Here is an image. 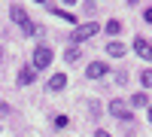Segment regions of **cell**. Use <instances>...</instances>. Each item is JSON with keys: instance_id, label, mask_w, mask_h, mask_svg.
<instances>
[{"instance_id": "1", "label": "cell", "mask_w": 152, "mask_h": 137, "mask_svg": "<svg viewBox=\"0 0 152 137\" xmlns=\"http://www.w3.org/2000/svg\"><path fill=\"white\" fill-rule=\"evenodd\" d=\"M49 64H52V49L49 46H37V52H34V73L40 67H49Z\"/></svg>"}, {"instance_id": "2", "label": "cell", "mask_w": 152, "mask_h": 137, "mask_svg": "<svg viewBox=\"0 0 152 137\" xmlns=\"http://www.w3.org/2000/svg\"><path fill=\"white\" fill-rule=\"evenodd\" d=\"M97 31H100V28H97L94 21H88V24H79V28L73 31V37H70V40H73V43H82V40H88V37H94Z\"/></svg>"}, {"instance_id": "3", "label": "cell", "mask_w": 152, "mask_h": 137, "mask_svg": "<svg viewBox=\"0 0 152 137\" xmlns=\"http://www.w3.org/2000/svg\"><path fill=\"white\" fill-rule=\"evenodd\" d=\"M12 18H15V24H21V28L28 31V34H34V24L28 21V12H24L21 6H12Z\"/></svg>"}, {"instance_id": "4", "label": "cell", "mask_w": 152, "mask_h": 137, "mask_svg": "<svg viewBox=\"0 0 152 137\" xmlns=\"http://www.w3.org/2000/svg\"><path fill=\"white\" fill-rule=\"evenodd\" d=\"M110 113L116 116V119H131V110L125 107V101H119V97H116V101L110 104Z\"/></svg>"}, {"instance_id": "5", "label": "cell", "mask_w": 152, "mask_h": 137, "mask_svg": "<svg viewBox=\"0 0 152 137\" xmlns=\"http://www.w3.org/2000/svg\"><path fill=\"white\" fill-rule=\"evenodd\" d=\"M107 70H110V67L104 64V61H94V64H88V70H85V73H88L91 79H100V76H107Z\"/></svg>"}, {"instance_id": "6", "label": "cell", "mask_w": 152, "mask_h": 137, "mask_svg": "<svg viewBox=\"0 0 152 137\" xmlns=\"http://www.w3.org/2000/svg\"><path fill=\"white\" fill-rule=\"evenodd\" d=\"M134 49H137V55H140V58H146V61L152 58V46L143 40V37H137V40H134Z\"/></svg>"}, {"instance_id": "7", "label": "cell", "mask_w": 152, "mask_h": 137, "mask_svg": "<svg viewBox=\"0 0 152 137\" xmlns=\"http://www.w3.org/2000/svg\"><path fill=\"white\" fill-rule=\"evenodd\" d=\"M64 85H67V76H64V73H55V76L49 79V85H46V89H49V92H61Z\"/></svg>"}, {"instance_id": "8", "label": "cell", "mask_w": 152, "mask_h": 137, "mask_svg": "<svg viewBox=\"0 0 152 137\" xmlns=\"http://www.w3.org/2000/svg\"><path fill=\"white\" fill-rule=\"evenodd\" d=\"M43 6H46V9H52L55 15H58V18H64V21H76V15H73V12H64L58 3H43Z\"/></svg>"}, {"instance_id": "9", "label": "cell", "mask_w": 152, "mask_h": 137, "mask_svg": "<svg viewBox=\"0 0 152 137\" xmlns=\"http://www.w3.org/2000/svg\"><path fill=\"white\" fill-rule=\"evenodd\" d=\"M107 52H110L113 58H122V55H125V43H107Z\"/></svg>"}, {"instance_id": "10", "label": "cell", "mask_w": 152, "mask_h": 137, "mask_svg": "<svg viewBox=\"0 0 152 137\" xmlns=\"http://www.w3.org/2000/svg\"><path fill=\"white\" fill-rule=\"evenodd\" d=\"M34 76H37L34 70H21V73H18V82H21V85H31V82H34Z\"/></svg>"}, {"instance_id": "11", "label": "cell", "mask_w": 152, "mask_h": 137, "mask_svg": "<svg viewBox=\"0 0 152 137\" xmlns=\"http://www.w3.org/2000/svg\"><path fill=\"white\" fill-rule=\"evenodd\" d=\"M64 58H67V64H73V61H79V46H70Z\"/></svg>"}, {"instance_id": "12", "label": "cell", "mask_w": 152, "mask_h": 137, "mask_svg": "<svg viewBox=\"0 0 152 137\" xmlns=\"http://www.w3.org/2000/svg\"><path fill=\"white\" fill-rule=\"evenodd\" d=\"M131 104H134V107H146V104H149V95H143V92H140V95H134V97H131Z\"/></svg>"}, {"instance_id": "13", "label": "cell", "mask_w": 152, "mask_h": 137, "mask_svg": "<svg viewBox=\"0 0 152 137\" xmlns=\"http://www.w3.org/2000/svg\"><path fill=\"white\" fill-rule=\"evenodd\" d=\"M119 31H122V21H116V18L107 21V34H119Z\"/></svg>"}, {"instance_id": "14", "label": "cell", "mask_w": 152, "mask_h": 137, "mask_svg": "<svg viewBox=\"0 0 152 137\" xmlns=\"http://www.w3.org/2000/svg\"><path fill=\"white\" fill-rule=\"evenodd\" d=\"M140 82L146 85V89H152V70H143V76H140Z\"/></svg>"}, {"instance_id": "15", "label": "cell", "mask_w": 152, "mask_h": 137, "mask_svg": "<svg viewBox=\"0 0 152 137\" xmlns=\"http://www.w3.org/2000/svg\"><path fill=\"white\" fill-rule=\"evenodd\" d=\"M6 113H9V107H6L3 101H0V116H6Z\"/></svg>"}, {"instance_id": "16", "label": "cell", "mask_w": 152, "mask_h": 137, "mask_svg": "<svg viewBox=\"0 0 152 137\" xmlns=\"http://www.w3.org/2000/svg\"><path fill=\"white\" fill-rule=\"evenodd\" d=\"M94 137H110V134H107V131H97V134H94Z\"/></svg>"}, {"instance_id": "17", "label": "cell", "mask_w": 152, "mask_h": 137, "mask_svg": "<svg viewBox=\"0 0 152 137\" xmlns=\"http://www.w3.org/2000/svg\"><path fill=\"white\" fill-rule=\"evenodd\" d=\"M0 58H3V55H0Z\"/></svg>"}]
</instances>
